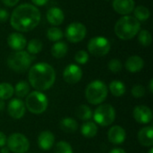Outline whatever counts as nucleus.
<instances>
[{"label":"nucleus","mask_w":153,"mask_h":153,"mask_svg":"<svg viewBox=\"0 0 153 153\" xmlns=\"http://www.w3.org/2000/svg\"><path fill=\"white\" fill-rule=\"evenodd\" d=\"M40 18V12L36 6L30 4H22L13 11L10 22L14 30L28 32L38 26Z\"/></svg>","instance_id":"obj_1"},{"label":"nucleus","mask_w":153,"mask_h":153,"mask_svg":"<svg viewBox=\"0 0 153 153\" xmlns=\"http://www.w3.org/2000/svg\"><path fill=\"white\" fill-rule=\"evenodd\" d=\"M56 71L48 63H38L32 65L28 74L30 85L35 91H45L49 90L56 82Z\"/></svg>","instance_id":"obj_2"},{"label":"nucleus","mask_w":153,"mask_h":153,"mask_svg":"<svg viewBox=\"0 0 153 153\" xmlns=\"http://www.w3.org/2000/svg\"><path fill=\"white\" fill-rule=\"evenodd\" d=\"M141 29V23L134 17L125 15L120 18L115 24L116 35L124 40H128L134 38Z\"/></svg>","instance_id":"obj_3"},{"label":"nucleus","mask_w":153,"mask_h":153,"mask_svg":"<svg viewBox=\"0 0 153 153\" xmlns=\"http://www.w3.org/2000/svg\"><path fill=\"white\" fill-rule=\"evenodd\" d=\"M108 94V89L106 83L100 80L91 82L85 89V98L91 105L102 104Z\"/></svg>","instance_id":"obj_4"},{"label":"nucleus","mask_w":153,"mask_h":153,"mask_svg":"<svg viewBox=\"0 0 153 153\" xmlns=\"http://www.w3.org/2000/svg\"><path fill=\"white\" fill-rule=\"evenodd\" d=\"M24 104L26 110L34 115H40L48 109V99L42 91H33L26 96Z\"/></svg>","instance_id":"obj_5"},{"label":"nucleus","mask_w":153,"mask_h":153,"mask_svg":"<svg viewBox=\"0 0 153 153\" xmlns=\"http://www.w3.org/2000/svg\"><path fill=\"white\" fill-rule=\"evenodd\" d=\"M116 116V109L112 105L102 103L100 105H98L97 108L94 110L92 114V118L97 126L107 127L114 123Z\"/></svg>","instance_id":"obj_6"},{"label":"nucleus","mask_w":153,"mask_h":153,"mask_svg":"<svg viewBox=\"0 0 153 153\" xmlns=\"http://www.w3.org/2000/svg\"><path fill=\"white\" fill-rule=\"evenodd\" d=\"M32 61L33 57L28 52L23 50L15 51L8 56L7 65L16 73H23L30 68Z\"/></svg>","instance_id":"obj_7"},{"label":"nucleus","mask_w":153,"mask_h":153,"mask_svg":"<svg viewBox=\"0 0 153 153\" xmlns=\"http://www.w3.org/2000/svg\"><path fill=\"white\" fill-rule=\"evenodd\" d=\"M6 146L12 152L26 153L30 150V141L21 133H13L7 137Z\"/></svg>","instance_id":"obj_8"},{"label":"nucleus","mask_w":153,"mask_h":153,"mask_svg":"<svg viewBox=\"0 0 153 153\" xmlns=\"http://www.w3.org/2000/svg\"><path fill=\"white\" fill-rule=\"evenodd\" d=\"M89 52L95 56H104L110 51V42L104 37H94L90 39L87 45Z\"/></svg>","instance_id":"obj_9"},{"label":"nucleus","mask_w":153,"mask_h":153,"mask_svg":"<svg viewBox=\"0 0 153 153\" xmlns=\"http://www.w3.org/2000/svg\"><path fill=\"white\" fill-rule=\"evenodd\" d=\"M87 34L85 25L81 22H72L68 25L65 30V37L68 41L72 43H78L82 41Z\"/></svg>","instance_id":"obj_10"},{"label":"nucleus","mask_w":153,"mask_h":153,"mask_svg":"<svg viewBox=\"0 0 153 153\" xmlns=\"http://www.w3.org/2000/svg\"><path fill=\"white\" fill-rule=\"evenodd\" d=\"M63 78L65 82L69 84H76L82 78V70L79 65L70 64L65 68L63 72Z\"/></svg>","instance_id":"obj_11"},{"label":"nucleus","mask_w":153,"mask_h":153,"mask_svg":"<svg viewBox=\"0 0 153 153\" xmlns=\"http://www.w3.org/2000/svg\"><path fill=\"white\" fill-rule=\"evenodd\" d=\"M26 107L24 102L18 98L12 99L7 105V113L13 119H21L24 117Z\"/></svg>","instance_id":"obj_12"},{"label":"nucleus","mask_w":153,"mask_h":153,"mask_svg":"<svg viewBox=\"0 0 153 153\" xmlns=\"http://www.w3.org/2000/svg\"><path fill=\"white\" fill-rule=\"evenodd\" d=\"M133 117L137 123L141 125H148L152 121V111L147 106L138 105L134 108Z\"/></svg>","instance_id":"obj_13"},{"label":"nucleus","mask_w":153,"mask_h":153,"mask_svg":"<svg viewBox=\"0 0 153 153\" xmlns=\"http://www.w3.org/2000/svg\"><path fill=\"white\" fill-rule=\"evenodd\" d=\"M108 139L112 144H122L126 139V132L120 126H113L108 132Z\"/></svg>","instance_id":"obj_14"},{"label":"nucleus","mask_w":153,"mask_h":153,"mask_svg":"<svg viewBox=\"0 0 153 153\" xmlns=\"http://www.w3.org/2000/svg\"><path fill=\"white\" fill-rule=\"evenodd\" d=\"M37 143L41 150L49 151L55 145V134L49 130H44L38 135Z\"/></svg>","instance_id":"obj_15"},{"label":"nucleus","mask_w":153,"mask_h":153,"mask_svg":"<svg viewBox=\"0 0 153 153\" xmlns=\"http://www.w3.org/2000/svg\"><path fill=\"white\" fill-rule=\"evenodd\" d=\"M8 46L14 51H21L24 49L27 45V40L25 37L18 32L11 33L7 38Z\"/></svg>","instance_id":"obj_16"},{"label":"nucleus","mask_w":153,"mask_h":153,"mask_svg":"<svg viewBox=\"0 0 153 153\" xmlns=\"http://www.w3.org/2000/svg\"><path fill=\"white\" fill-rule=\"evenodd\" d=\"M112 5L117 13L125 16L134 11L135 3L134 0H114Z\"/></svg>","instance_id":"obj_17"},{"label":"nucleus","mask_w":153,"mask_h":153,"mask_svg":"<svg viewBox=\"0 0 153 153\" xmlns=\"http://www.w3.org/2000/svg\"><path fill=\"white\" fill-rule=\"evenodd\" d=\"M139 143L143 147H152L153 145V127L152 126L142 128L137 134Z\"/></svg>","instance_id":"obj_18"},{"label":"nucleus","mask_w":153,"mask_h":153,"mask_svg":"<svg viewBox=\"0 0 153 153\" xmlns=\"http://www.w3.org/2000/svg\"><path fill=\"white\" fill-rule=\"evenodd\" d=\"M47 20L50 24L56 27L62 24L65 20L64 12L58 7H51L47 12Z\"/></svg>","instance_id":"obj_19"},{"label":"nucleus","mask_w":153,"mask_h":153,"mask_svg":"<svg viewBox=\"0 0 153 153\" xmlns=\"http://www.w3.org/2000/svg\"><path fill=\"white\" fill-rule=\"evenodd\" d=\"M144 66L143 59L139 56H132L126 62V68L130 73H138Z\"/></svg>","instance_id":"obj_20"},{"label":"nucleus","mask_w":153,"mask_h":153,"mask_svg":"<svg viewBox=\"0 0 153 153\" xmlns=\"http://www.w3.org/2000/svg\"><path fill=\"white\" fill-rule=\"evenodd\" d=\"M59 127L60 129L67 134H73L75 133L78 129V123L75 119L72 117H64L60 123H59Z\"/></svg>","instance_id":"obj_21"},{"label":"nucleus","mask_w":153,"mask_h":153,"mask_svg":"<svg viewBox=\"0 0 153 153\" xmlns=\"http://www.w3.org/2000/svg\"><path fill=\"white\" fill-rule=\"evenodd\" d=\"M81 134L85 138H93L98 134V126L92 121H86L81 126Z\"/></svg>","instance_id":"obj_22"},{"label":"nucleus","mask_w":153,"mask_h":153,"mask_svg":"<svg viewBox=\"0 0 153 153\" xmlns=\"http://www.w3.org/2000/svg\"><path fill=\"white\" fill-rule=\"evenodd\" d=\"M108 91H110V93L115 96V97H122L126 91V87L125 85V83L119 80H114L112 81L108 87Z\"/></svg>","instance_id":"obj_23"},{"label":"nucleus","mask_w":153,"mask_h":153,"mask_svg":"<svg viewBox=\"0 0 153 153\" xmlns=\"http://www.w3.org/2000/svg\"><path fill=\"white\" fill-rule=\"evenodd\" d=\"M68 51V46L64 41L56 42L51 48V54L55 58H63Z\"/></svg>","instance_id":"obj_24"},{"label":"nucleus","mask_w":153,"mask_h":153,"mask_svg":"<svg viewBox=\"0 0 153 153\" xmlns=\"http://www.w3.org/2000/svg\"><path fill=\"white\" fill-rule=\"evenodd\" d=\"M13 90L17 98L22 100V98H26V96L30 92V85L26 81H20L15 84Z\"/></svg>","instance_id":"obj_25"},{"label":"nucleus","mask_w":153,"mask_h":153,"mask_svg":"<svg viewBox=\"0 0 153 153\" xmlns=\"http://www.w3.org/2000/svg\"><path fill=\"white\" fill-rule=\"evenodd\" d=\"M92 114H93V112H92L91 108L88 105H85V104L80 105L76 108V111H75L76 117L80 120H82V121H85V122L90 121L92 118Z\"/></svg>","instance_id":"obj_26"},{"label":"nucleus","mask_w":153,"mask_h":153,"mask_svg":"<svg viewBox=\"0 0 153 153\" xmlns=\"http://www.w3.org/2000/svg\"><path fill=\"white\" fill-rule=\"evenodd\" d=\"M14 94L13 86L8 82H1L0 83V100H10Z\"/></svg>","instance_id":"obj_27"},{"label":"nucleus","mask_w":153,"mask_h":153,"mask_svg":"<svg viewBox=\"0 0 153 153\" xmlns=\"http://www.w3.org/2000/svg\"><path fill=\"white\" fill-rule=\"evenodd\" d=\"M134 18L139 22H144L148 20L151 15L150 10L143 5H139L136 8H134Z\"/></svg>","instance_id":"obj_28"},{"label":"nucleus","mask_w":153,"mask_h":153,"mask_svg":"<svg viewBox=\"0 0 153 153\" xmlns=\"http://www.w3.org/2000/svg\"><path fill=\"white\" fill-rule=\"evenodd\" d=\"M43 48V44L41 42V40L38 39H30L27 45V49H28V53L30 55H36L39 54Z\"/></svg>","instance_id":"obj_29"},{"label":"nucleus","mask_w":153,"mask_h":153,"mask_svg":"<svg viewBox=\"0 0 153 153\" xmlns=\"http://www.w3.org/2000/svg\"><path fill=\"white\" fill-rule=\"evenodd\" d=\"M47 37L50 41L57 42V41H60V39H62V38L64 37V33L59 28L54 26L48 30Z\"/></svg>","instance_id":"obj_30"},{"label":"nucleus","mask_w":153,"mask_h":153,"mask_svg":"<svg viewBox=\"0 0 153 153\" xmlns=\"http://www.w3.org/2000/svg\"><path fill=\"white\" fill-rule=\"evenodd\" d=\"M54 153H74V150L69 143L60 141L55 145Z\"/></svg>","instance_id":"obj_31"},{"label":"nucleus","mask_w":153,"mask_h":153,"mask_svg":"<svg viewBox=\"0 0 153 153\" xmlns=\"http://www.w3.org/2000/svg\"><path fill=\"white\" fill-rule=\"evenodd\" d=\"M138 41L140 42L141 45H143L144 47L150 46L152 42V37L151 32L147 30H141L138 35Z\"/></svg>","instance_id":"obj_32"},{"label":"nucleus","mask_w":153,"mask_h":153,"mask_svg":"<svg viewBox=\"0 0 153 153\" xmlns=\"http://www.w3.org/2000/svg\"><path fill=\"white\" fill-rule=\"evenodd\" d=\"M145 92H146L145 87L142 84H136L131 90V93L133 97L135 99H142L143 97H144Z\"/></svg>","instance_id":"obj_33"},{"label":"nucleus","mask_w":153,"mask_h":153,"mask_svg":"<svg viewBox=\"0 0 153 153\" xmlns=\"http://www.w3.org/2000/svg\"><path fill=\"white\" fill-rule=\"evenodd\" d=\"M108 70L111 71L112 73H119L122 68H123V64L122 62L119 60V59H112L108 62Z\"/></svg>","instance_id":"obj_34"},{"label":"nucleus","mask_w":153,"mask_h":153,"mask_svg":"<svg viewBox=\"0 0 153 153\" xmlns=\"http://www.w3.org/2000/svg\"><path fill=\"white\" fill-rule=\"evenodd\" d=\"M74 60L80 65H85L89 61L88 52H86L85 50H79L74 56Z\"/></svg>","instance_id":"obj_35"},{"label":"nucleus","mask_w":153,"mask_h":153,"mask_svg":"<svg viewBox=\"0 0 153 153\" xmlns=\"http://www.w3.org/2000/svg\"><path fill=\"white\" fill-rule=\"evenodd\" d=\"M9 17V13L4 9H0V22H4Z\"/></svg>","instance_id":"obj_36"},{"label":"nucleus","mask_w":153,"mask_h":153,"mask_svg":"<svg viewBox=\"0 0 153 153\" xmlns=\"http://www.w3.org/2000/svg\"><path fill=\"white\" fill-rule=\"evenodd\" d=\"M1 2L6 5V6H9V7H13L14 5L17 4V3L19 2V0H1Z\"/></svg>","instance_id":"obj_37"},{"label":"nucleus","mask_w":153,"mask_h":153,"mask_svg":"<svg viewBox=\"0 0 153 153\" xmlns=\"http://www.w3.org/2000/svg\"><path fill=\"white\" fill-rule=\"evenodd\" d=\"M6 140H7V137L5 136V134L0 131V148L6 145Z\"/></svg>","instance_id":"obj_38"},{"label":"nucleus","mask_w":153,"mask_h":153,"mask_svg":"<svg viewBox=\"0 0 153 153\" xmlns=\"http://www.w3.org/2000/svg\"><path fill=\"white\" fill-rule=\"evenodd\" d=\"M31 1H32V3H33L35 5H37V6L45 5V4L48 2V0H31Z\"/></svg>","instance_id":"obj_39"},{"label":"nucleus","mask_w":153,"mask_h":153,"mask_svg":"<svg viewBox=\"0 0 153 153\" xmlns=\"http://www.w3.org/2000/svg\"><path fill=\"white\" fill-rule=\"evenodd\" d=\"M109 153H126V152L122 148H114L109 152Z\"/></svg>","instance_id":"obj_40"},{"label":"nucleus","mask_w":153,"mask_h":153,"mask_svg":"<svg viewBox=\"0 0 153 153\" xmlns=\"http://www.w3.org/2000/svg\"><path fill=\"white\" fill-rule=\"evenodd\" d=\"M1 150H0V152L1 153H9L10 152V151H9V149H8V147L5 145V146H4V147H2V148H0Z\"/></svg>","instance_id":"obj_41"},{"label":"nucleus","mask_w":153,"mask_h":153,"mask_svg":"<svg viewBox=\"0 0 153 153\" xmlns=\"http://www.w3.org/2000/svg\"><path fill=\"white\" fill-rule=\"evenodd\" d=\"M149 91L151 93H153V80L151 79L150 82H149Z\"/></svg>","instance_id":"obj_42"},{"label":"nucleus","mask_w":153,"mask_h":153,"mask_svg":"<svg viewBox=\"0 0 153 153\" xmlns=\"http://www.w3.org/2000/svg\"><path fill=\"white\" fill-rule=\"evenodd\" d=\"M4 100H0V111H2L4 109Z\"/></svg>","instance_id":"obj_43"},{"label":"nucleus","mask_w":153,"mask_h":153,"mask_svg":"<svg viewBox=\"0 0 153 153\" xmlns=\"http://www.w3.org/2000/svg\"><path fill=\"white\" fill-rule=\"evenodd\" d=\"M148 153H153L152 147H151V148H150V150H149V152H148Z\"/></svg>","instance_id":"obj_44"},{"label":"nucleus","mask_w":153,"mask_h":153,"mask_svg":"<svg viewBox=\"0 0 153 153\" xmlns=\"http://www.w3.org/2000/svg\"><path fill=\"white\" fill-rule=\"evenodd\" d=\"M105 1H109V0H105Z\"/></svg>","instance_id":"obj_45"}]
</instances>
